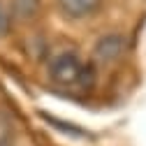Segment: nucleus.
Returning <instances> with one entry per match:
<instances>
[{
  "label": "nucleus",
  "instance_id": "nucleus-1",
  "mask_svg": "<svg viewBox=\"0 0 146 146\" xmlns=\"http://www.w3.org/2000/svg\"><path fill=\"white\" fill-rule=\"evenodd\" d=\"M81 67H84V63L79 60L77 53L65 51V53H58V56L49 63V74H51L53 81L60 84V86H72V84L79 81Z\"/></svg>",
  "mask_w": 146,
  "mask_h": 146
},
{
  "label": "nucleus",
  "instance_id": "nucleus-2",
  "mask_svg": "<svg viewBox=\"0 0 146 146\" xmlns=\"http://www.w3.org/2000/svg\"><path fill=\"white\" fill-rule=\"evenodd\" d=\"M125 51V40L121 35H104V37L95 44V56L104 63H111L116 58H121V53Z\"/></svg>",
  "mask_w": 146,
  "mask_h": 146
},
{
  "label": "nucleus",
  "instance_id": "nucleus-3",
  "mask_svg": "<svg viewBox=\"0 0 146 146\" xmlns=\"http://www.w3.org/2000/svg\"><path fill=\"white\" fill-rule=\"evenodd\" d=\"M60 7L70 14L74 16V19H81V16H88L90 12H95L100 0H58Z\"/></svg>",
  "mask_w": 146,
  "mask_h": 146
},
{
  "label": "nucleus",
  "instance_id": "nucleus-4",
  "mask_svg": "<svg viewBox=\"0 0 146 146\" xmlns=\"http://www.w3.org/2000/svg\"><path fill=\"white\" fill-rule=\"evenodd\" d=\"M0 146H14V121L3 107H0Z\"/></svg>",
  "mask_w": 146,
  "mask_h": 146
},
{
  "label": "nucleus",
  "instance_id": "nucleus-5",
  "mask_svg": "<svg viewBox=\"0 0 146 146\" xmlns=\"http://www.w3.org/2000/svg\"><path fill=\"white\" fill-rule=\"evenodd\" d=\"M12 9H14V16L21 21H28L33 19L40 9V0H12Z\"/></svg>",
  "mask_w": 146,
  "mask_h": 146
},
{
  "label": "nucleus",
  "instance_id": "nucleus-6",
  "mask_svg": "<svg viewBox=\"0 0 146 146\" xmlns=\"http://www.w3.org/2000/svg\"><path fill=\"white\" fill-rule=\"evenodd\" d=\"M44 118H46L49 123H53V127H58V130H65V132H70L72 137H84V135H86L84 130H79V127H67L70 123H63V121H56V118H51V116H46V114H44Z\"/></svg>",
  "mask_w": 146,
  "mask_h": 146
},
{
  "label": "nucleus",
  "instance_id": "nucleus-7",
  "mask_svg": "<svg viewBox=\"0 0 146 146\" xmlns=\"http://www.w3.org/2000/svg\"><path fill=\"white\" fill-rule=\"evenodd\" d=\"M95 81V70H93V65H84L81 67V77H79V84L81 86H90V84H93Z\"/></svg>",
  "mask_w": 146,
  "mask_h": 146
},
{
  "label": "nucleus",
  "instance_id": "nucleus-8",
  "mask_svg": "<svg viewBox=\"0 0 146 146\" xmlns=\"http://www.w3.org/2000/svg\"><path fill=\"white\" fill-rule=\"evenodd\" d=\"M7 30H9V16H7V12L3 9V5H0V37L7 35Z\"/></svg>",
  "mask_w": 146,
  "mask_h": 146
}]
</instances>
